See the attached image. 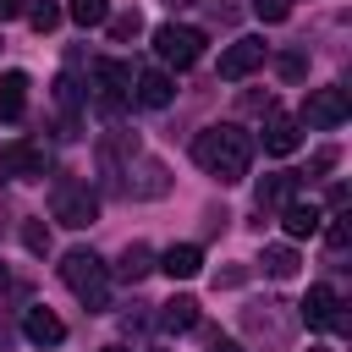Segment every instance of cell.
Listing matches in <instances>:
<instances>
[{"label": "cell", "mask_w": 352, "mask_h": 352, "mask_svg": "<svg viewBox=\"0 0 352 352\" xmlns=\"http://www.w3.org/2000/svg\"><path fill=\"white\" fill-rule=\"evenodd\" d=\"M192 160L220 182H242L248 165H253V138L242 126H204L192 138Z\"/></svg>", "instance_id": "obj_1"}, {"label": "cell", "mask_w": 352, "mask_h": 352, "mask_svg": "<svg viewBox=\"0 0 352 352\" xmlns=\"http://www.w3.org/2000/svg\"><path fill=\"white\" fill-rule=\"evenodd\" d=\"M60 280H66V292H72L88 314H104V308H110V270H104L99 253L72 248V253L60 258Z\"/></svg>", "instance_id": "obj_2"}, {"label": "cell", "mask_w": 352, "mask_h": 352, "mask_svg": "<svg viewBox=\"0 0 352 352\" xmlns=\"http://www.w3.org/2000/svg\"><path fill=\"white\" fill-rule=\"evenodd\" d=\"M94 214H99V192L88 182H77V176H55L50 182V220H60V226H94Z\"/></svg>", "instance_id": "obj_3"}, {"label": "cell", "mask_w": 352, "mask_h": 352, "mask_svg": "<svg viewBox=\"0 0 352 352\" xmlns=\"http://www.w3.org/2000/svg\"><path fill=\"white\" fill-rule=\"evenodd\" d=\"M132 82H138V72H132L126 60H99V66H94V110L116 121V116L132 104Z\"/></svg>", "instance_id": "obj_4"}, {"label": "cell", "mask_w": 352, "mask_h": 352, "mask_svg": "<svg viewBox=\"0 0 352 352\" xmlns=\"http://www.w3.org/2000/svg\"><path fill=\"white\" fill-rule=\"evenodd\" d=\"M154 55H160L165 66L187 72V66L204 55V33H198V28H182V22H165V28H154Z\"/></svg>", "instance_id": "obj_5"}, {"label": "cell", "mask_w": 352, "mask_h": 352, "mask_svg": "<svg viewBox=\"0 0 352 352\" xmlns=\"http://www.w3.org/2000/svg\"><path fill=\"white\" fill-rule=\"evenodd\" d=\"M346 116H352V104H346V88H314V94L302 99V116H297V126L330 132V126H341Z\"/></svg>", "instance_id": "obj_6"}, {"label": "cell", "mask_w": 352, "mask_h": 352, "mask_svg": "<svg viewBox=\"0 0 352 352\" xmlns=\"http://www.w3.org/2000/svg\"><path fill=\"white\" fill-rule=\"evenodd\" d=\"M302 324L308 330H336V336H346V308H341V297L330 292V286H308V297H302Z\"/></svg>", "instance_id": "obj_7"}, {"label": "cell", "mask_w": 352, "mask_h": 352, "mask_svg": "<svg viewBox=\"0 0 352 352\" xmlns=\"http://www.w3.org/2000/svg\"><path fill=\"white\" fill-rule=\"evenodd\" d=\"M44 170H50V148L44 143L16 138V143L0 148V176H44Z\"/></svg>", "instance_id": "obj_8"}, {"label": "cell", "mask_w": 352, "mask_h": 352, "mask_svg": "<svg viewBox=\"0 0 352 352\" xmlns=\"http://www.w3.org/2000/svg\"><path fill=\"white\" fill-rule=\"evenodd\" d=\"M121 176H126L121 187H126L132 198H160V192L170 187V176H165V165H160V160H138V154H132V165H126Z\"/></svg>", "instance_id": "obj_9"}, {"label": "cell", "mask_w": 352, "mask_h": 352, "mask_svg": "<svg viewBox=\"0 0 352 352\" xmlns=\"http://www.w3.org/2000/svg\"><path fill=\"white\" fill-rule=\"evenodd\" d=\"M264 66V38H236L226 55H220V77L226 82H242L248 72H258Z\"/></svg>", "instance_id": "obj_10"}, {"label": "cell", "mask_w": 352, "mask_h": 352, "mask_svg": "<svg viewBox=\"0 0 352 352\" xmlns=\"http://www.w3.org/2000/svg\"><path fill=\"white\" fill-rule=\"evenodd\" d=\"M132 99H138L143 110H165V104L176 99V82H170L165 72H138V82H132Z\"/></svg>", "instance_id": "obj_11"}, {"label": "cell", "mask_w": 352, "mask_h": 352, "mask_svg": "<svg viewBox=\"0 0 352 352\" xmlns=\"http://www.w3.org/2000/svg\"><path fill=\"white\" fill-rule=\"evenodd\" d=\"M160 270H165L170 280H192V275L204 270V248H198V242H176V248L160 253Z\"/></svg>", "instance_id": "obj_12"}, {"label": "cell", "mask_w": 352, "mask_h": 352, "mask_svg": "<svg viewBox=\"0 0 352 352\" xmlns=\"http://www.w3.org/2000/svg\"><path fill=\"white\" fill-rule=\"evenodd\" d=\"M22 336H28L33 346H60V341H66V324H60L50 308H28V314H22Z\"/></svg>", "instance_id": "obj_13"}, {"label": "cell", "mask_w": 352, "mask_h": 352, "mask_svg": "<svg viewBox=\"0 0 352 352\" xmlns=\"http://www.w3.org/2000/svg\"><path fill=\"white\" fill-rule=\"evenodd\" d=\"M286 204H297V176H292V170L264 176V182H258V209H286Z\"/></svg>", "instance_id": "obj_14"}, {"label": "cell", "mask_w": 352, "mask_h": 352, "mask_svg": "<svg viewBox=\"0 0 352 352\" xmlns=\"http://www.w3.org/2000/svg\"><path fill=\"white\" fill-rule=\"evenodd\" d=\"M297 143H302V132H297L292 116H270L264 121V154H292Z\"/></svg>", "instance_id": "obj_15"}, {"label": "cell", "mask_w": 352, "mask_h": 352, "mask_svg": "<svg viewBox=\"0 0 352 352\" xmlns=\"http://www.w3.org/2000/svg\"><path fill=\"white\" fill-rule=\"evenodd\" d=\"M22 110H28V77L6 72L0 77V121H22Z\"/></svg>", "instance_id": "obj_16"}, {"label": "cell", "mask_w": 352, "mask_h": 352, "mask_svg": "<svg viewBox=\"0 0 352 352\" xmlns=\"http://www.w3.org/2000/svg\"><path fill=\"white\" fill-rule=\"evenodd\" d=\"M280 226H286V236H314V231L324 226V214H319L314 204H286V209H280Z\"/></svg>", "instance_id": "obj_17"}, {"label": "cell", "mask_w": 352, "mask_h": 352, "mask_svg": "<svg viewBox=\"0 0 352 352\" xmlns=\"http://www.w3.org/2000/svg\"><path fill=\"white\" fill-rule=\"evenodd\" d=\"M192 324H198V302H192V297H170V302L160 308V330L182 336V330H192Z\"/></svg>", "instance_id": "obj_18"}, {"label": "cell", "mask_w": 352, "mask_h": 352, "mask_svg": "<svg viewBox=\"0 0 352 352\" xmlns=\"http://www.w3.org/2000/svg\"><path fill=\"white\" fill-rule=\"evenodd\" d=\"M148 270H154V253H148L143 242H132V248L121 253V264H116V275H121V280H143Z\"/></svg>", "instance_id": "obj_19"}, {"label": "cell", "mask_w": 352, "mask_h": 352, "mask_svg": "<svg viewBox=\"0 0 352 352\" xmlns=\"http://www.w3.org/2000/svg\"><path fill=\"white\" fill-rule=\"evenodd\" d=\"M264 275H275V280H286V275H297V253L292 248H264Z\"/></svg>", "instance_id": "obj_20"}, {"label": "cell", "mask_w": 352, "mask_h": 352, "mask_svg": "<svg viewBox=\"0 0 352 352\" xmlns=\"http://www.w3.org/2000/svg\"><path fill=\"white\" fill-rule=\"evenodd\" d=\"M66 11H72V22H82V28H99V22H110V0H72Z\"/></svg>", "instance_id": "obj_21"}, {"label": "cell", "mask_w": 352, "mask_h": 352, "mask_svg": "<svg viewBox=\"0 0 352 352\" xmlns=\"http://www.w3.org/2000/svg\"><path fill=\"white\" fill-rule=\"evenodd\" d=\"M28 22H33V33H50V28L60 22V6H50V0H38V6H28Z\"/></svg>", "instance_id": "obj_22"}, {"label": "cell", "mask_w": 352, "mask_h": 352, "mask_svg": "<svg viewBox=\"0 0 352 352\" xmlns=\"http://www.w3.org/2000/svg\"><path fill=\"white\" fill-rule=\"evenodd\" d=\"M22 242H28V253H50V226L44 220H28L22 226Z\"/></svg>", "instance_id": "obj_23"}, {"label": "cell", "mask_w": 352, "mask_h": 352, "mask_svg": "<svg viewBox=\"0 0 352 352\" xmlns=\"http://www.w3.org/2000/svg\"><path fill=\"white\" fill-rule=\"evenodd\" d=\"M286 11H292V0H253L258 22H286Z\"/></svg>", "instance_id": "obj_24"}, {"label": "cell", "mask_w": 352, "mask_h": 352, "mask_svg": "<svg viewBox=\"0 0 352 352\" xmlns=\"http://www.w3.org/2000/svg\"><path fill=\"white\" fill-rule=\"evenodd\" d=\"M138 28H143V22H138V11H121V16H110V33H116V38H138Z\"/></svg>", "instance_id": "obj_25"}, {"label": "cell", "mask_w": 352, "mask_h": 352, "mask_svg": "<svg viewBox=\"0 0 352 352\" xmlns=\"http://www.w3.org/2000/svg\"><path fill=\"white\" fill-rule=\"evenodd\" d=\"M275 66H280V77H286V82H297V77H302V72H308V60H302V55H297V50H286V55H280V60H275Z\"/></svg>", "instance_id": "obj_26"}, {"label": "cell", "mask_w": 352, "mask_h": 352, "mask_svg": "<svg viewBox=\"0 0 352 352\" xmlns=\"http://www.w3.org/2000/svg\"><path fill=\"white\" fill-rule=\"evenodd\" d=\"M346 236H352V231H346V220H336V226H330V248L341 253V248H346Z\"/></svg>", "instance_id": "obj_27"}, {"label": "cell", "mask_w": 352, "mask_h": 352, "mask_svg": "<svg viewBox=\"0 0 352 352\" xmlns=\"http://www.w3.org/2000/svg\"><path fill=\"white\" fill-rule=\"evenodd\" d=\"M28 11V0H0V22H11V16H22Z\"/></svg>", "instance_id": "obj_28"}, {"label": "cell", "mask_w": 352, "mask_h": 352, "mask_svg": "<svg viewBox=\"0 0 352 352\" xmlns=\"http://www.w3.org/2000/svg\"><path fill=\"white\" fill-rule=\"evenodd\" d=\"M214 352H242V346L236 341H214Z\"/></svg>", "instance_id": "obj_29"}, {"label": "cell", "mask_w": 352, "mask_h": 352, "mask_svg": "<svg viewBox=\"0 0 352 352\" xmlns=\"http://www.w3.org/2000/svg\"><path fill=\"white\" fill-rule=\"evenodd\" d=\"M0 286H6V264H0Z\"/></svg>", "instance_id": "obj_30"}, {"label": "cell", "mask_w": 352, "mask_h": 352, "mask_svg": "<svg viewBox=\"0 0 352 352\" xmlns=\"http://www.w3.org/2000/svg\"><path fill=\"white\" fill-rule=\"evenodd\" d=\"M104 352H126V346H104Z\"/></svg>", "instance_id": "obj_31"}, {"label": "cell", "mask_w": 352, "mask_h": 352, "mask_svg": "<svg viewBox=\"0 0 352 352\" xmlns=\"http://www.w3.org/2000/svg\"><path fill=\"white\" fill-rule=\"evenodd\" d=\"M308 352H324V346H308Z\"/></svg>", "instance_id": "obj_32"}]
</instances>
